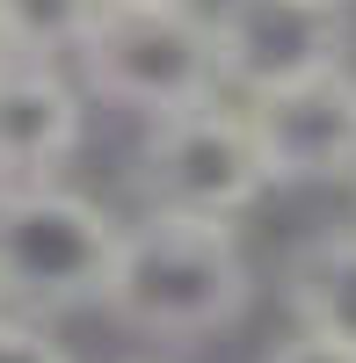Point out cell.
<instances>
[{
  "mask_svg": "<svg viewBox=\"0 0 356 363\" xmlns=\"http://www.w3.org/2000/svg\"><path fill=\"white\" fill-rule=\"evenodd\" d=\"M247 298H255V269L240 255L233 218L153 211L116 247L102 313L116 327H131V335H153V342H196V335L233 327L247 313Z\"/></svg>",
  "mask_w": 356,
  "mask_h": 363,
  "instance_id": "cell-1",
  "label": "cell"
},
{
  "mask_svg": "<svg viewBox=\"0 0 356 363\" xmlns=\"http://www.w3.org/2000/svg\"><path fill=\"white\" fill-rule=\"evenodd\" d=\"M116 247H124V225L95 196L58 189V182L0 189V306L29 313L102 306Z\"/></svg>",
  "mask_w": 356,
  "mask_h": 363,
  "instance_id": "cell-2",
  "label": "cell"
},
{
  "mask_svg": "<svg viewBox=\"0 0 356 363\" xmlns=\"http://www.w3.org/2000/svg\"><path fill=\"white\" fill-rule=\"evenodd\" d=\"M131 182L153 211H174V218H240L269 189V160L247 109L196 102L174 116H145Z\"/></svg>",
  "mask_w": 356,
  "mask_h": 363,
  "instance_id": "cell-3",
  "label": "cell"
},
{
  "mask_svg": "<svg viewBox=\"0 0 356 363\" xmlns=\"http://www.w3.org/2000/svg\"><path fill=\"white\" fill-rule=\"evenodd\" d=\"M80 73L102 102H124L145 116H174L196 102H218V37L189 8H102L95 37L80 44Z\"/></svg>",
  "mask_w": 356,
  "mask_h": 363,
  "instance_id": "cell-4",
  "label": "cell"
},
{
  "mask_svg": "<svg viewBox=\"0 0 356 363\" xmlns=\"http://www.w3.org/2000/svg\"><path fill=\"white\" fill-rule=\"evenodd\" d=\"M211 37H218L226 87H240L247 102L342 73V51H349L342 8H320V0H226L211 15Z\"/></svg>",
  "mask_w": 356,
  "mask_h": 363,
  "instance_id": "cell-5",
  "label": "cell"
},
{
  "mask_svg": "<svg viewBox=\"0 0 356 363\" xmlns=\"http://www.w3.org/2000/svg\"><path fill=\"white\" fill-rule=\"evenodd\" d=\"M255 138L269 182H356V80L320 73L277 95H255Z\"/></svg>",
  "mask_w": 356,
  "mask_h": 363,
  "instance_id": "cell-6",
  "label": "cell"
},
{
  "mask_svg": "<svg viewBox=\"0 0 356 363\" xmlns=\"http://www.w3.org/2000/svg\"><path fill=\"white\" fill-rule=\"evenodd\" d=\"M87 109L80 87L51 73V58H8L0 66V189L51 182L80 153Z\"/></svg>",
  "mask_w": 356,
  "mask_h": 363,
  "instance_id": "cell-7",
  "label": "cell"
},
{
  "mask_svg": "<svg viewBox=\"0 0 356 363\" xmlns=\"http://www.w3.org/2000/svg\"><path fill=\"white\" fill-rule=\"evenodd\" d=\"M284 298H291V313H299L306 335H328V342L356 349V225L306 240V247L291 255Z\"/></svg>",
  "mask_w": 356,
  "mask_h": 363,
  "instance_id": "cell-8",
  "label": "cell"
},
{
  "mask_svg": "<svg viewBox=\"0 0 356 363\" xmlns=\"http://www.w3.org/2000/svg\"><path fill=\"white\" fill-rule=\"evenodd\" d=\"M102 0H0V37L15 58H80V44L95 37Z\"/></svg>",
  "mask_w": 356,
  "mask_h": 363,
  "instance_id": "cell-9",
  "label": "cell"
},
{
  "mask_svg": "<svg viewBox=\"0 0 356 363\" xmlns=\"http://www.w3.org/2000/svg\"><path fill=\"white\" fill-rule=\"evenodd\" d=\"M0 363H73L66 349H58L37 320H15V313H0Z\"/></svg>",
  "mask_w": 356,
  "mask_h": 363,
  "instance_id": "cell-10",
  "label": "cell"
},
{
  "mask_svg": "<svg viewBox=\"0 0 356 363\" xmlns=\"http://www.w3.org/2000/svg\"><path fill=\"white\" fill-rule=\"evenodd\" d=\"M262 363H356V349H342V342H328V335H291V342H277Z\"/></svg>",
  "mask_w": 356,
  "mask_h": 363,
  "instance_id": "cell-11",
  "label": "cell"
},
{
  "mask_svg": "<svg viewBox=\"0 0 356 363\" xmlns=\"http://www.w3.org/2000/svg\"><path fill=\"white\" fill-rule=\"evenodd\" d=\"M102 8H189V0H102Z\"/></svg>",
  "mask_w": 356,
  "mask_h": 363,
  "instance_id": "cell-12",
  "label": "cell"
},
{
  "mask_svg": "<svg viewBox=\"0 0 356 363\" xmlns=\"http://www.w3.org/2000/svg\"><path fill=\"white\" fill-rule=\"evenodd\" d=\"M8 58H15V51H8V37H0V66H8Z\"/></svg>",
  "mask_w": 356,
  "mask_h": 363,
  "instance_id": "cell-13",
  "label": "cell"
},
{
  "mask_svg": "<svg viewBox=\"0 0 356 363\" xmlns=\"http://www.w3.org/2000/svg\"><path fill=\"white\" fill-rule=\"evenodd\" d=\"M320 8H349V0H320Z\"/></svg>",
  "mask_w": 356,
  "mask_h": 363,
  "instance_id": "cell-14",
  "label": "cell"
}]
</instances>
